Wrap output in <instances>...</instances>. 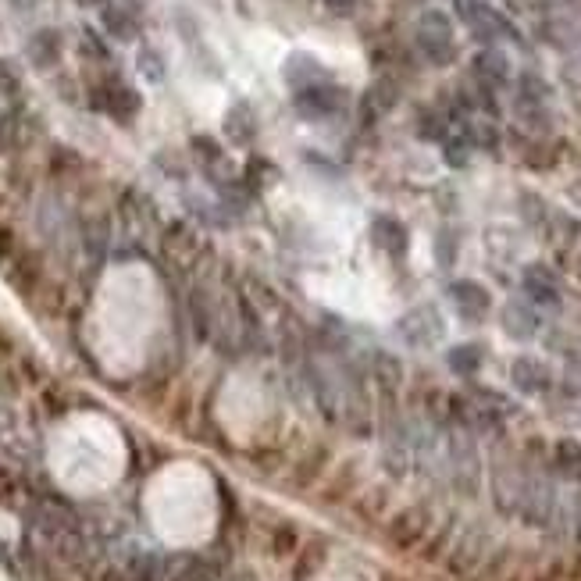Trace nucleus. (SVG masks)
<instances>
[{"label":"nucleus","instance_id":"obj_1","mask_svg":"<svg viewBox=\"0 0 581 581\" xmlns=\"http://www.w3.org/2000/svg\"><path fill=\"white\" fill-rule=\"evenodd\" d=\"M164 332V293L147 264H115L86 314V346L111 378L147 368Z\"/></svg>","mask_w":581,"mask_h":581},{"label":"nucleus","instance_id":"obj_2","mask_svg":"<svg viewBox=\"0 0 581 581\" xmlns=\"http://www.w3.org/2000/svg\"><path fill=\"white\" fill-rule=\"evenodd\" d=\"M47 460L61 489L75 496H93L122 478L129 450L115 421L97 410H79L50 432Z\"/></svg>","mask_w":581,"mask_h":581},{"label":"nucleus","instance_id":"obj_3","mask_svg":"<svg viewBox=\"0 0 581 581\" xmlns=\"http://www.w3.org/2000/svg\"><path fill=\"white\" fill-rule=\"evenodd\" d=\"M147 517L172 546H200L218 524V489L200 464L175 460L147 485Z\"/></svg>","mask_w":581,"mask_h":581},{"label":"nucleus","instance_id":"obj_4","mask_svg":"<svg viewBox=\"0 0 581 581\" xmlns=\"http://www.w3.org/2000/svg\"><path fill=\"white\" fill-rule=\"evenodd\" d=\"M524 293L532 296L539 307H553V303H560V293H557V286H553V279H549V271H539V268L528 271Z\"/></svg>","mask_w":581,"mask_h":581},{"label":"nucleus","instance_id":"obj_5","mask_svg":"<svg viewBox=\"0 0 581 581\" xmlns=\"http://www.w3.org/2000/svg\"><path fill=\"white\" fill-rule=\"evenodd\" d=\"M325 8L332 15H353L357 11V0H325Z\"/></svg>","mask_w":581,"mask_h":581},{"label":"nucleus","instance_id":"obj_6","mask_svg":"<svg viewBox=\"0 0 581 581\" xmlns=\"http://www.w3.org/2000/svg\"><path fill=\"white\" fill-rule=\"evenodd\" d=\"M0 581H8V578H4V574H0Z\"/></svg>","mask_w":581,"mask_h":581}]
</instances>
